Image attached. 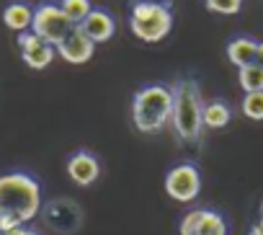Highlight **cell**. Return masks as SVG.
<instances>
[{
  "label": "cell",
  "mask_w": 263,
  "mask_h": 235,
  "mask_svg": "<svg viewBox=\"0 0 263 235\" xmlns=\"http://www.w3.org/2000/svg\"><path fill=\"white\" fill-rule=\"evenodd\" d=\"M181 235H227V222L214 209H191L181 220Z\"/></svg>",
  "instance_id": "8"
},
{
  "label": "cell",
  "mask_w": 263,
  "mask_h": 235,
  "mask_svg": "<svg viewBox=\"0 0 263 235\" xmlns=\"http://www.w3.org/2000/svg\"><path fill=\"white\" fill-rule=\"evenodd\" d=\"M93 52H96V42H90L80 26H75V29L57 44V55H60L65 62H70V65H85V62L93 57Z\"/></svg>",
  "instance_id": "10"
},
{
  "label": "cell",
  "mask_w": 263,
  "mask_h": 235,
  "mask_svg": "<svg viewBox=\"0 0 263 235\" xmlns=\"http://www.w3.org/2000/svg\"><path fill=\"white\" fill-rule=\"evenodd\" d=\"M230 119H232V109L224 101L214 98V101L204 103V127L206 130H222L230 124Z\"/></svg>",
  "instance_id": "15"
},
{
  "label": "cell",
  "mask_w": 263,
  "mask_h": 235,
  "mask_svg": "<svg viewBox=\"0 0 263 235\" xmlns=\"http://www.w3.org/2000/svg\"><path fill=\"white\" fill-rule=\"evenodd\" d=\"M18 49H21V57L24 62L31 67V70H44L52 65L54 55H57V47L44 42L42 37H36L34 31H24L18 34Z\"/></svg>",
  "instance_id": "9"
},
{
  "label": "cell",
  "mask_w": 263,
  "mask_h": 235,
  "mask_svg": "<svg viewBox=\"0 0 263 235\" xmlns=\"http://www.w3.org/2000/svg\"><path fill=\"white\" fill-rule=\"evenodd\" d=\"M8 235H11V232H8Z\"/></svg>",
  "instance_id": "24"
},
{
  "label": "cell",
  "mask_w": 263,
  "mask_h": 235,
  "mask_svg": "<svg viewBox=\"0 0 263 235\" xmlns=\"http://www.w3.org/2000/svg\"><path fill=\"white\" fill-rule=\"evenodd\" d=\"M173 114V91L168 85L153 83L145 85L132 98V124L142 135H158L171 124Z\"/></svg>",
  "instance_id": "3"
},
{
  "label": "cell",
  "mask_w": 263,
  "mask_h": 235,
  "mask_svg": "<svg viewBox=\"0 0 263 235\" xmlns=\"http://www.w3.org/2000/svg\"><path fill=\"white\" fill-rule=\"evenodd\" d=\"M165 191L173 202H181V204H191L199 191H201V173L194 163H181V166H173L165 176Z\"/></svg>",
  "instance_id": "6"
},
{
  "label": "cell",
  "mask_w": 263,
  "mask_h": 235,
  "mask_svg": "<svg viewBox=\"0 0 263 235\" xmlns=\"http://www.w3.org/2000/svg\"><path fill=\"white\" fill-rule=\"evenodd\" d=\"M258 222H260V225H263V209H260V220H258Z\"/></svg>",
  "instance_id": "23"
},
{
  "label": "cell",
  "mask_w": 263,
  "mask_h": 235,
  "mask_svg": "<svg viewBox=\"0 0 263 235\" xmlns=\"http://www.w3.org/2000/svg\"><path fill=\"white\" fill-rule=\"evenodd\" d=\"M67 176H70V181L78 184V186H90V184L98 181L101 166H98V160H96L93 153L78 150V153H72L70 160H67Z\"/></svg>",
  "instance_id": "11"
},
{
  "label": "cell",
  "mask_w": 263,
  "mask_h": 235,
  "mask_svg": "<svg viewBox=\"0 0 263 235\" xmlns=\"http://www.w3.org/2000/svg\"><path fill=\"white\" fill-rule=\"evenodd\" d=\"M80 29L85 31V37H88L90 42L103 44V42H108V39L116 34V21H114V16H111L108 11L93 8V11L85 16V21L80 24Z\"/></svg>",
  "instance_id": "12"
},
{
  "label": "cell",
  "mask_w": 263,
  "mask_h": 235,
  "mask_svg": "<svg viewBox=\"0 0 263 235\" xmlns=\"http://www.w3.org/2000/svg\"><path fill=\"white\" fill-rule=\"evenodd\" d=\"M237 80H240V88H242L245 93L263 91V67H260L258 62H253V65H248V67H240Z\"/></svg>",
  "instance_id": "16"
},
{
  "label": "cell",
  "mask_w": 263,
  "mask_h": 235,
  "mask_svg": "<svg viewBox=\"0 0 263 235\" xmlns=\"http://www.w3.org/2000/svg\"><path fill=\"white\" fill-rule=\"evenodd\" d=\"M173 114L171 124L173 132L181 142H199L204 132V101H201V88L194 78H178L173 85Z\"/></svg>",
  "instance_id": "2"
},
{
  "label": "cell",
  "mask_w": 263,
  "mask_h": 235,
  "mask_svg": "<svg viewBox=\"0 0 263 235\" xmlns=\"http://www.w3.org/2000/svg\"><path fill=\"white\" fill-rule=\"evenodd\" d=\"M42 217L47 227H52L60 235H70L83 225V209L72 199H52L42 204Z\"/></svg>",
  "instance_id": "7"
},
{
  "label": "cell",
  "mask_w": 263,
  "mask_h": 235,
  "mask_svg": "<svg viewBox=\"0 0 263 235\" xmlns=\"http://www.w3.org/2000/svg\"><path fill=\"white\" fill-rule=\"evenodd\" d=\"M3 21L11 31L16 34H24V31H31V21H34V8L26 6V3H11L6 11H3Z\"/></svg>",
  "instance_id": "14"
},
{
  "label": "cell",
  "mask_w": 263,
  "mask_h": 235,
  "mask_svg": "<svg viewBox=\"0 0 263 235\" xmlns=\"http://www.w3.org/2000/svg\"><path fill=\"white\" fill-rule=\"evenodd\" d=\"M129 29L145 44L163 42L173 29L171 0H135L129 8Z\"/></svg>",
  "instance_id": "4"
},
{
  "label": "cell",
  "mask_w": 263,
  "mask_h": 235,
  "mask_svg": "<svg viewBox=\"0 0 263 235\" xmlns=\"http://www.w3.org/2000/svg\"><path fill=\"white\" fill-rule=\"evenodd\" d=\"M255 62L263 67V42H258V55H255Z\"/></svg>",
  "instance_id": "21"
},
{
  "label": "cell",
  "mask_w": 263,
  "mask_h": 235,
  "mask_svg": "<svg viewBox=\"0 0 263 235\" xmlns=\"http://www.w3.org/2000/svg\"><path fill=\"white\" fill-rule=\"evenodd\" d=\"M255 55H258V42L250 39V37H235L230 44H227V60L240 70V67H248L255 62Z\"/></svg>",
  "instance_id": "13"
},
{
  "label": "cell",
  "mask_w": 263,
  "mask_h": 235,
  "mask_svg": "<svg viewBox=\"0 0 263 235\" xmlns=\"http://www.w3.org/2000/svg\"><path fill=\"white\" fill-rule=\"evenodd\" d=\"M248 235H263V225H260V222H255V225L250 227V232H248Z\"/></svg>",
  "instance_id": "22"
},
{
  "label": "cell",
  "mask_w": 263,
  "mask_h": 235,
  "mask_svg": "<svg viewBox=\"0 0 263 235\" xmlns=\"http://www.w3.org/2000/svg\"><path fill=\"white\" fill-rule=\"evenodd\" d=\"M242 114L253 122H263V91L255 93H245L242 98Z\"/></svg>",
  "instance_id": "18"
},
{
  "label": "cell",
  "mask_w": 263,
  "mask_h": 235,
  "mask_svg": "<svg viewBox=\"0 0 263 235\" xmlns=\"http://www.w3.org/2000/svg\"><path fill=\"white\" fill-rule=\"evenodd\" d=\"M60 8L75 26H80L85 21V16L93 11V3L90 0H60Z\"/></svg>",
  "instance_id": "17"
},
{
  "label": "cell",
  "mask_w": 263,
  "mask_h": 235,
  "mask_svg": "<svg viewBox=\"0 0 263 235\" xmlns=\"http://www.w3.org/2000/svg\"><path fill=\"white\" fill-rule=\"evenodd\" d=\"M42 212V186L29 173L0 176V235H8Z\"/></svg>",
  "instance_id": "1"
},
{
  "label": "cell",
  "mask_w": 263,
  "mask_h": 235,
  "mask_svg": "<svg viewBox=\"0 0 263 235\" xmlns=\"http://www.w3.org/2000/svg\"><path fill=\"white\" fill-rule=\"evenodd\" d=\"M11 235H39L36 230H29V227H18V230H13Z\"/></svg>",
  "instance_id": "20"
},
{
  "label": "cell",
  "mask_w": 263,
  "mask_h": 235,
  "mask_svg": "<svg viewBox=\"0 0 263 235\" xmlns=\"http://www.w3.org/2000/svg\"><path fill=\"white\" fill-rule=\"evenodd\" d=\"M204 6L219 16H235L242 8V0H204Z\"/></svg>",
  "instance_id": "19"
},
{
  "label": "cell",
  "mask_w": 263,
  "mask_h": 235,
  "mask_svg": "<svg viewBox=\"0 0 263 235\" xmlns=\"http://www.w3.org/2000/svg\"><path fill=\"white\" fill-rule=\"evenodd\" d=\"M72 29H75V24H72V21L62 13V8L54 6V3H44V6H39V8L34 11L31 31H34L36 37H42L44 42L54 44V47H57Z\"/></svg>",
  "instance_id": "5"
}]
</instances>
